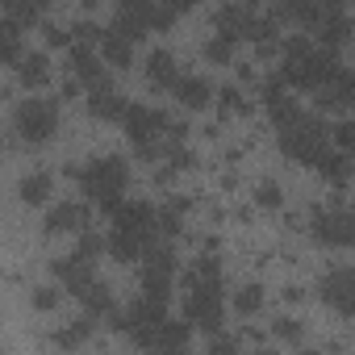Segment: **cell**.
Here are the masks:
<instances>
[{
	"label": "cell",
	"instance_id": "cell-10",
	"mask_svg": "<svg viewBox=\"0 0 355 355\" xmlns=\"http://www.w3.org/2000/svg\"><path fill=\"white\" fill-rule=\"evenodd\" d=\"M189 322H159V326H150L146 334H138L134 343L138 347H155V351H180V347H189Z\"/></svg>",
	"mask_w": 355,
	"mask_h": 355
},
{
	"label": "cell",
	"instance_id": "cell-4",
	"mask_svg": "<svg viewBox=\"0 0 355 355\" xmlns=\"http://www.w3.org/2000/svg\"><path fill=\"white\" fill-rule=\"evenodd\" d=\"M121 125H125L130 142L142 150V146H159V134L171 130V117H167L163 109H150V105H125Z\"/></svg>",
	"mask_w": 355,
	"mask_h": 355
},
{
	"label": "cell",
	"instance_id": "cell-18",
	"mask_svg": "<svg viewBox=\"0 0 355 355\" xmlns=\"http://www.w3.org/2000/svg\"><path fill=\"white\" fill-rule=\"evenodd\" d=\"M51 193H55V180H51L46 171H30V175H21V184H17V197L26 205H46Z\"/></svg>",
	"mask_w": 355,
	"mask_h": 355
},
{
	"label": "cell",
	"instance_id": "cell-2",
	"mask_svg": "<svg viewBox=\"0 0 355 355\" xmlns=\"http://www.w3.org/2000/svg\"><path fill=\"white\" fill-rule=\"evenodd\" d=\"M184 318L189 326H201V330H218L222 326V280H197V276H184Z\"/></svg>",
	"mask_w": 355,
	"mask_h": 355
},
{
	"label": "cell",
	"instance_id": "cell-35",
	"mask_svg": "<svg viewBox=\"0 0 355 355\" xmlns=\"http://www.w3.org/2000/svg\"><path fill=\"white\" fill-rule=\"evenodd\" d=\"M234 347H239L234 338H222V334H214V338H209V351H234Z\"/></svg>",
	"mask_w": 355,
	"mask_h": 355
},
{
	"label": "cell",
	"instance_id": "cell-21",
	"mask_svg": "<svg viewBox=\"0 0 355 355\" xmlns=\"http://www.w3.org/2000/svg\"><path fill=\"white\" fill-rule=\"evenodd\" d=\"M76 297L88 305V318H96V313H113V293H109V284H101V280H92V276L76 288Z\"/></svg>",
	"mask_w": 355,
	"mask_h": 355
},
{
	"label": "cell",
	"instance_id": "cell-31",
	"mask_svg": "<svg viewBox=\"0 0 355 355\" xmlns=\"http://www.w3.org/2000/svg\"><path fill=\"white\" fill-rule=\"evenodd\" d=\"M272 334H276V338H284V343H301V334H305V330H301V322H293V318H280V322L272 326Z\"/></svg>",
	"mask_w": 355,
	"mask_h": 355
},
{
	"label": "cell",
	"instance_id": "cell-15",
	"mask_svg": "<svg viewBox=\"0 0 355 355\" xmlns=\"http://www.w3.org/2000/svg\"><path fill=\"white\" fill-rule=\"evenodd\" d=\"M88 222V209L80 201H63L46 214V234H67V230H80Z\"/></svg>",
	"mask_w": 355,
	"mask_h": 355
},
{
	"label": "cell",
	"instance_id": "cell-11",
	"mask_svg": "<svg viewBox=\"0 0 355 355\" xmlns=\"http://www.w3.org/2000/svg\"><path fill=\"white\" fill-rule=\"evenodd\" d=\"M171 92H175V101H180L184 109H205V105L214 101V88H209V80H201V76H175Z\"/></svg>",
	"mask_w": 355,
	"mask_h": 355
},
{
	"label": "cell",
	"instance_id": "cell-33",
	"mask_svg": "<svg viewBox=\"0 0 355 355\" xmlns=\"http://www.w3.org/2000/svg\"><path fill=\"white\" fill-rule=\"evenodd\" d=\"M155 5H163L167 13H175V17H180V13H189V9H193V0H155Z\"/></svg>",
	"mask_w": 355,
	"mask_h": 355
},
{
	"label": "cell",
	"instance_id": "cell-24",
	"mask_svg": "<svg viewBox=\"0 0 355 355\" xmlns=\"http://www.w3.org/2000/svg\"><path fill=\"white\" fill-rule=\"evenodd\" d=\"M318 34H322V42L334 51V46H347V38H351V21H347V13H338V17H326L322 26H318Z\"/></svg>",
	"mask_w": 355,
	"mask_h": 355
},
{
	"label": "cell",
	"instance_id": "cell-26",
	"mask_svg": "<svg viewBox=\"0 0 355 355\" xmlns=\"http://www.w3.org/2000/svg\"><path fill=\"white\" fill-rule=\"evenodd\" d=\"M167 288H171V272H142V297H155V301H167Z\"/></svg>",
	"mask_w": 355,
	"mask_h": 355
},
{
	"label": "cell",
	"instance_id": "cell-14",
	"mask_svg": "<svg viewBox=\"0 0 355 355\" xmlns=\"http://www.w3.org/2000/svg\"><path fill=\"white\" fill-rule=\"evenodd\" d=\"M214 21H218V30H222L226 38L239 42V38H247V30H251V21H255V9L247 5V0H243V5H226Z\"/></svg>",
	"mask_w": 355,
	"mask_h": 355
},
{
	"label": "cell",
	"instance_id": "cell-7",
	"mask_svg": "<svg viewBox=\"0 0 355 355\" xmlns=\"http://www.w3.org/2000/svg\"><path fill=\"white\" fill-rule=\"evenodd\" d=\"M322 301H326L334 313L351 318V313H355V272H351V268L326 272V276H322Z\"/></svg>",
	"mask_w": 355,
	"mask_h": 355
},
{
	"label": "cell",
	"instance_id": "cell-30",
	"mask_svg": "<svg viewBox=\"0 0 355 355\" xmlns=\"http://www.w3.org/2000/svg\"><path fill=\"white\" fill-rule=\"evenodd\" d=\"M101 247H105V243H101L96 234H88V239H80V243H76V251H71V255H76L80 263H92V259L101 255Z\"/></svg>",
	"mask_w": 355,
	"mask_h": 355
},
{
	"label": "cell",
	"instance_id": "cell-19",
	"mask_svg": "<svg viewBox=\"0 0 355 355\" xmlns=\"http://www.w3.org/2000/svg\"><path fill=\"white\" fill-rule=\"evenodd\" d=\"M175 76H180V71H175V55H171V51H150V55H146V80H150L155 88H171Z\"/></svg>",
	"mask_w": 355,
	"mask_h": 355
},
{
	"label": "cell",
	"instance_id": "cell-13",
	"mask_svg": "<svg viewBox=\"0 0 355 355\" xmlns=\"http://www.w3.org/2000/svg\"><path fill=\"white\" fill-rule=\"evenodd\" d=\"M150 239H155V234H146V230H121V226H113L109 251H113V259L130 263V259H142V247H146Z\"/></svg>",
	"mask_w": 355,
	"mask_h": 355
},
{
	"label": "cell",
	"instance_id": "cell-9",
	"mask_svg": "<svg viewBox=\"0 0 355 355\" xmlns=\"http://www.w3.org/2000/svg\"><path fill=\"white\" fill-rule=\"evenodd\" d=\"M351 214L347 209H318L313 214V239L322 243V247H351Z\"/></svg>",
	"mask_w": 355,
	"mask_h": 355
},
{
	"label": "cell",
	"instance_id": "cell-5",
	"mask_svg": "<svg viewBox=\"0 0 355 355\" xmlns=\"http://www.w3.org/2000/svg\"><path fill=\"white\" fill-rule=\"evenodd\" d=\"M167 318V301H155V297H138L130 309L113 313V330H125V334H146L150 326H159Z\"/></svg>",
	"mask_w": 355,
	"mask_h": 355
},
{
	"label": "cell",
	"instance_id": "cell-16",
	"mask_svg": "<svg viewBox=\"0 0 355 355\" xmlns=\"http://www.w3.org/2000/svg\"><path fill=\"white\" fill-rule=\"evenodd\" d=\"M17 76H21V88H46V80H51V59L38 55V51H21Z\"/></svg>",
	"mask_w": 355,
	"mask_h": 355
},
{
	"label": "cell",
	"instance_id": "cell-1",
	"mask_svg": "<svg viewBox=\"0 0 355 355\" xmlns=\"http://www.w3.org/2000/svg\"><path fill=\"white\" fill-rule=\"evenodd\" d=\"M76 175H80L84 193H92L105 209H113V205L121 201V189L130 184V167H125L117 155H101V159H92L88 167H80Z\"/></svg>",
	"mask_w": 355,
	"mask_h": 355
},
{
	"label": "cell",
	"instance_id": "cell-23",
	"mask_svg": "<svg viewBox=\"0 0 355 355\" xmlns=\"http://www.w3.org/2000/svg\"><path fill=\"white\" fill-rule=\"evenodd\" d=\"M5 9H9V17H13L17 26H30V21H38V17H46L51 0H5Z\"/></svg>",
	"mask_w": 355,
	"mask_h": 355
},
{
	"label": "cell",
	"instance_id": "cell-22",
	"mask_svg": "<svg viewBox=\"0 0 355 355\" xmlns=\"http://www.w3.org/2000/svg\"><path fill=\"white\" fill-rule=\"evenodd\" d=\"M21 59V26L13 17H0V63Z\"/></svg>",
	"mask_w": 355,
	"mask_h": 355
},
{
	"label": "cell",
	"instance_id": "cell-3",
	"mask_svg": "<svg viewBox=\"0 0 355 355\" xmlns=\"http://www.w3.org/2000/svg\"><path fill=\"white\" fill-rule=\"evenodd\" d=\"M13 130L21 134V142H34V146L46 142V138H55V130H59V105L46 101V96L21 101L13 109Z\"/></svg>",
	"mask_w": 355,
	"mask_h": 355
},
{
	"label": "cell",
	"instance_id": "cell-34",
	"mask_svg": "<svg viewBox=\"0 0 355 355\" xmlns=\"http://www.w3.org/2000/svg\"><path fill=\"white\" fill-rule=\"evenodd\" d=\"M67 38H71L67 30H59V26H46V42H51V46H63Z\"/></svg>",
	"mask_w": 355,
	"mask_h": 355
},
{
	"label": "cell",
	"instance_id": "cell-20",
	"mask_svg": "<svg viewBox=\"0 0 355 355\" xmlns=\"http://www.w3.org/2000/svg\"><path fill=\"white\" fill-rule=\"evenodd\" d=\"M101 55L113 67H130L134 63V38H125L121 30H109V34H101Z\"/></svg>",
	"mask_w": 355,
	"mask_h": 355
},
{
	"label": "cell",
	"instance_id": "cell-25",
	"mask_svg": "<svg viewBox=\"0 0 355 355\" xmlns=\"http://www.w3.org/2000/svg\"><path fill=\"white\" fill-rule=\"evenodd\" d=\"M234 309H239L243 318L259 313V309H263V288H259V284H243V288L234 293Z\"/></svg>",
	"mask_w": 355,
	"mask_h": 355
},
{
	"label": "cell",
	"instance_id": "cell-27",
	"mask_svg": "<svg viewBox=\"0 0 355 355\" xmlns=\"http://www.w3.org/2000/svg\"><path fill=\"white\" fill-rule=\"evenodd\" d=\"M88 330H92V318H88V322H76V326H67V330H59L55 343H59V347H80V343L88 338Z\"/></svg>",
	"mask_w": 355,
	"mask_h": 355
},
{
	"label": "cell",
	"instance_id": "cell-36",
	"mask_svg": "<svg viewBox=\"0 0 355 355\" xmlns=\"http://www.w3.org/2000/svg\"><path fill=\"white\" fill-rule=\"evenodd\" d=\"M222 105H226V109H243V96H239L234 88H226V92H222Z\"/></svg>",
	"mask_w": 355,
	"mask_h": 355
},
{
	"label": "cell",
	"instance_id": "cell-29",
	"mask_svg": "<svg viewBox=\"0 0 355 355\" xmlns=\"http://www.w3.org/2000/svg\"><path fill=\"white\" fill-rule=\"evenodd\" d=\"M205 55H209L214 63H230V59H234V38H226V34L214 38V42L205 46Z\"/></svg>",
	"mask_w": 355,
	"mask_h": 355
},
{
	"label": "cell",
	"instance_id": "cell-8",
	"mask_svg": "<svg viewBox=\"0 0 355 355\" xmlns=\"http://www.w3.org/2000/svg\"><path fill=\"white\" fill-rule=\"evenodd\" d=\"M322 142H326V134H322L309 117L297 121V125H288V130H280V150H284L288 159H301V163H309Z\"/></svg>",
	"mask_w": 355,
	"mask_h": 355
},
{
	"label": "cell",
	"instance_id": "cell-17",
	"mask_svg": "<svg viewBox=\"0 0 355 355\" xmlns=\"http://www.w3.org/2000/svg\"><path fill=\"white\" fill-rule=\"evenodd\" d=\"M71 67H76V76H80L88 88H96V84H109V76H105V67H101V55H96V51H88L84 42L71 51Z\"/></svg>",
	"mask_w": 355,
	"mask_h": 355
},
{
	"label": "cell",
	"instance_id": "cell-6",
	"mask_svg": "<svg viewBox=\"0 0 355 355\" xmlns=\"http://www.w3.org/2000/svg\"><path fill=\"white\" fill-rule=\"evenodd\" d=\"M338 13H347V0H284L276 9V17H288L309 30H318L326 17H338Z\"/></svg>",
	"mask_w": 355,
	"mask_h": 355
},
{
	"label": "cell",
	"instance_id": "cell-28",
	"mask_svg": "<svg viewBox=\"0 0 355 355\" xmlns=\"http://www.w3.org/2000/svg\"><path fill=\"white\" fill-rule=\"evenodd\" d=\"M280 201H284V197H280V184L263 180V184L255 189V205H259V209H280Z\"/></svg>",
	"mask_w": 355,
	"mask_h": 355
},
{
	"label": "cell",
	"instance_id": "cell-12",
	"mask_svg": "<svg viewBox=\"0 0 355 355\" xmlns=\"http://www.w3.org/2000/svg\"><path fill=\"white\" fill-rule=\"evenodd\" d=\"M88 113H92L96 121H121L125 101L113 92V84H96V88L88 92Z\"/></svg>",
	"mask_w": 355,
	"mask_h": 355
},
{
	"label": "cell",
	"instance_id": "cell-32",
	"mask_svg": "<svg viewBox=\"0 0 355 355\" xmlns=\"http://www.w3.org/2000/svg\"><path fill=\"white\" fill-rule=\"evenodd\" d=\"M34 305H38V309H55V305H59V288H51V284L34 288Z\"/></svg>",
	"mask_w": 355,
	"mask_h": 355
}]
</instances>
